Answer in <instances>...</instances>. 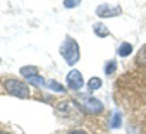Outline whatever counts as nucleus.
I'll return each instance as SVG.
<instances>
[{"label": "nucleus", "instance_id": "dca6fc26", "mask_svg": "<svg viewBox=\"0 0 146 134\" xmlns=\"http://www.w3.org/2000/svg\"><path fill=\"white\" fill-rule=\"evenodd\" d=\"M67 134H88L86 131H81V129H76V131H70V132H67Z\"/></svg>", "mask_w": 146, "mask_h": 134}, {"label": "nucleus", "instance_id": "9b49d317", "mask_svg": "<svg viewBox=\"0 0 146 134\" xmlns=\"http://www.w3.org/2000/svg\"><path fill=\"white\" fill-rule=\"evenodd\" d=\"M28 83H31V84H35V86H40V88H45L46 86V81L40 76V74H36V76H31L29 79H26Z\"/></svg>", "mask_w": 146, "mask_h": 134}, {"label": "nucleus", "instance_id": "4468645a", "mask_svg": "<svg viewBox=\"0 0 146 134\" xmlns=\"http://www.w3.org/2000/svg\"><path fill=\"white\" fill-rule=\"evenodd\" d=\"M81 2H83V0H64V7H65V9H74V7H78Z\"/></svg>", "mask_w": 146, "mask_h": 134}, {"label": "nucleus", "instance_id": "f3484780", "mask_svg": "<svg viewBox=\"0 0 146 134\" xmlns=\"http://www.w3.org/2000/svg\"><path fill=\"white\" fill-rule=\"evenodd\" d=\"M0 134H11V132H5V131H0Z\"/></svg>", "mask_w": 146, "mask_h": 134}, {"label": "nucleus", "instance_id": "ddd939ff", "mask_svg": "<svg viewBox=\"0 0 146 134\" xmlns=\"http://www.w3.org/2000/svg\"><path fill=\"white\" fill-rule=\"evenodd\" d=\"M46 88H50L52 91H57V93H64L65 91V88L60 83H57V81H46Z\"/></svg>", "mask_w": 146, "mask_h": 134}, {"label": "nucleus", "instance_id": "1a4fd4ad", "mask_svg": "<svg viewBox=\"0 0 146 134\" xmlns=\"http://www.w3.org/2000/svg\"><path fill=\"white\" fill-rule=\"evenodd\" d=\"M108 125L112 129H119L122 125V113L120 112H113L112 117H110V120H108Z\"/></svg>", "mask_w": 146, "mask_h": 134}, {"label": "nucleus", "instance_id": "9d476101", "mask_svg": "<svg viewBox=\"0 0 146 134\" xmlns=\"http://www.w3.org/2000/svg\"><path fill=\"white\" fill-rule=\"evenodd\" d=\"M86 86H88V90H90V91H96V90H100V88H102V79H100V78H96V76H93V78L88 81V84H86Z\"/></svg>", "mask_w": 146, "mask_h": 134}, {"label": "nucleus", "instance_id": "7ed1b4c3", "mask_svg": "<svg viewBox=\"0 0 146 134\" xmlns=\"http://www.w3.org/2000/svg\"><path fill=\"white\" fill-rule=\"evenodd\" d=\"M4 88L9 95L16 96V98H29V86L24 81L19 79H5L4 81Z\"/></svg>", "mask_w": 146, "mask_h": 134}, {"label": "nucleus", "instance_id": "2eb2a0df", "mask_svg": "<svg viewBox=\"0 0 146 134\" xmlns=\"http://www.w3.org/2000/svg\"><path fill=\"white\" fill-rule=\"evenodd\" d=\"M137 64L146 65V45L141 48V52H139V55H137Z\"/></svg>", "mask_w": 146, "mask_h": 134}, {"label": "nucleus", "instance_id": "20e7f679", "mask_svg": "<svg viewBox=\"0 0 146 134\" xmlns=\"http://www.w3.org/2000/svg\"><path fill=\"white\" fill-rule=\"evenodd\" d=\"M95 14L102 19H108V17H117L122 14V9L119 5H110V4H100L95 9Z\"/></svg>", "mask_w": 146, "mask_h": 134}, {"label": "nucleus", "instance_id": "6e6552de", "mask_svg": "<svg viewBox=\"0 0 146 134\" xmlns=\"http://www.w3.org/2000/svg\"><path fill=\"white\" fill-rule=\"evenodd\" d=\"M132 45L131 43H127V41H124V43H120L119 45V48H117V55L119 57H129L131 53H132Z\"/></svg>", "mask_w": 146, "mask_h": 134}, {"label": "nucleus", "instance_id": "39448f33", "mask_svg": "<svg viewBox=\"0 0 146 134\" xmlns=\"http://www.w3.org/2000/svg\"><path fill=\"white\" fill-rule=\"evenodd\" d=\"M65 81H67V86L72 90V91H79L83 86H84V79H83V74L76 69H70L69 74L65 76Z\"/></svg>", "mask_w": 146, "mask_h": 134}, {"label": "nucleus", "instance_id": "0eeeda50", "mask_svg": "<svg viewBox=\"0 0 146 134\" xmlns=\"http://www.w3.org/2000/svg\"><path fill=\"white\" fill-rule=\"evenodd\" d=\"M19 72H21V76L24 79H29L31 76H36L38 74V67L36 65H24V67H21V69H19Z\"/></svg>", "mask_w": 146, "mask_h": 134}, {"label": "nucleus", "instance_id": "f257e3e1", "mask_svg": "<svg viewBox=\"0 0 146 134\" xmlns=\"http://www.w3.org/2000/svg\"><path fill=\"white\" fill-rule=\"evenodd\" d=\"M60 55L64 57L65 64L67 65H76L81 58V48L78 45V41L74 38H70V36H65V40L62 41L60 45Z\"/></svg>", "mask_w": 146, "mask_h": 134}, {"label": "nucleus", "instance_id": "f8f14e48", "mask_svg": "<svg viewBox=\"0 0 146 134\" xmlns=\"http://www.w3.org/2000/svg\"><path fill=\"white\" fill-rule=\"evenodd\" d=\"M115 69H117V62L112 58V60H108L105 65H103V71H105V74L107 76H112L113 72H115Z\"/></svg>", "mask_w": 146, "mask_h": 134}, {"label": "nucleus", "instance_id": "f03ea898", "mask_svg": "<svg viewBox=\"0 0 146 134\" xmlns=\"http://www.w3.org/2000/svg\"><path fill=\"white\" fill-rule=\"evenodd\" d=\"M78 107L90 115H98L103 112V103L91 95H78Z\"/></svg>", "mask_w": 146, "mask_h": 134}, {"label": "nucleus", "instance_id": "a211bd4d", "mask_svg": "<svg viewBox=\"0 0 146 134\" xmlns=\"http://www.w3.org/2000/svg\"><path fill=\"white\" fill-rule=\"evenodd\" d=\"M0 62H2V58H0Z\"/></svg>", "mask_w": 146, "mask_h": 134}, {"label": "nucleus", "instance_id": "423d86ee", "mask_svg": "<svg viewBox=\"0 0 146 134\" xmlns=\"http://www.w3.org/2000/svg\"><path fill=\"white\" fill-rule=\"evenodd\" d=\"M93 31H95V34H96L98 38H107V36H110V29H108L107 24H103V23H95V24H93Z\"/></svg>", "mask_w": 146, "mask_h": 134}]
</instances>
